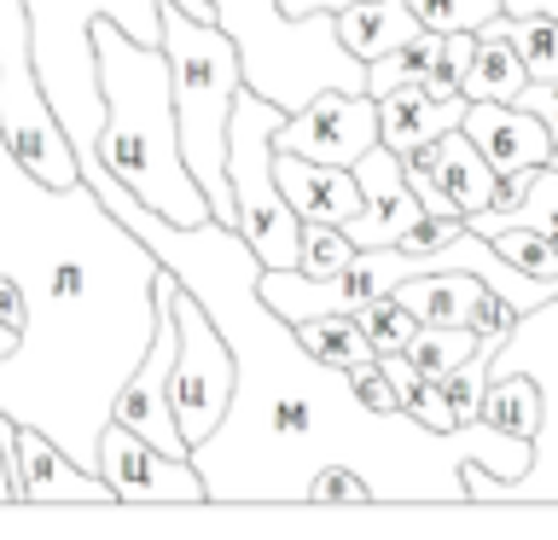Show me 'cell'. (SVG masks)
<instances>
[{"label": "cell", "mask_w": 558, "mask_h": 540, "mask_svg": "<svg viewBox=\"0 0 558 540\" xmlns=\"http://www.w3.org/2000/svg\"><path fill=\"white\" fill-rule=\"evenodd\" d=\"M477 35H506L523 52L535 82H558V17L553 12H500Z\"/></svg>", "instance_id": "21"}, {"label": "cell", "mask_w": 558, "mask_h": 540, "mask_svg": "<svg viewBox=\"0 0 558 540\" xmlns=\"http://www.w3.org/2000/svg\"><path fill=\"white\" fill-rule=\"evenodd\" d=\"M465 134L500 174H535L541 163H553V128L512 99H471Z\"/></svg>", "instance_id": "13"}, {"label": "cell", "mask_w": 558, "mask_h": 540, "mask_svg": "<svg viewBox=\"0 0 558 540\" xmlns=\"http://www.w3.org/2000/svg\"><path fill=\"white\" fill-rule=\"evenodd\" d=\"M291 17H308V12H343V7H355V0H279Z\"/></svg>", "instance_id": "35"}, {"label": "cell", "mask_w": 558, "mask_h": 540, "mask_svg": "<svg viewBox=\"0 0 558 540\" xmlns=\"http://www.w3.org/2000/svg\"><path fill=\"white\" fill-rule=\"evenodd\" d=\"M0 500H17V470L7 459V447H0Z\"/></svg>", "instance_id": "36"}, {"label": "cell", "mask_w": 558, "mask_h": 540, "mask_svg": "<svg viewBox=\"0 0 558 540\" xmlns=\"http://www.w3.org/2000/svg\"><path fill=\"white\" fill-rule=\"evenodd\" d=\"M530 64H523V52L506 41V35H483L477 41V59H471L460 94L465 99H518L523 87H530Z\"/></svg>", "instance_id": "20"}, {"label": "cell", "mask_w": 558, "mask_h": 540, "mask_svg": "<svg viewBox=\"0 0 558 540\" xmlns=\"http://www.w3.org/2000/svg\"><path fill=\"white\" fill-rule=\"evenodd\" d=\"M488 348H495V343H483V348H477V355H471L465 366H453V372L442 378V395L453 401V413H460L465 425H471V418H483V390H488Z\"/></svg>", "instance_id": "28"}, {"label": "cell", "mask_w": 558, "mask_h": 540, "mask_svg": "<svg viewBox=\"0 0 558 540\" xmlns=\"http://www.w3.org/2000/svg\"><path fill=\"white\" fill-rule=\"evenodd\" d=\"M418 29H425V17L413 12V0H355V7L338 12L343 47L366 64L384 59V52H396L401 41H413Z\"/></svg>", "instance_id": "16"}, {"label": "cell", "mask_w": 558, "mask_h": 540, "mask_svg": "<svg viewBox=\"0 0 558 540\" xmlns=\"http://www.w3.org/2000/svg\"><path fill=\"white\" fill-rule=\"evenodd\" d=\"M500 372H523L541 383L535 465L506 482L488 465L465 459V500H558V296L518 314L512 338L488 348V378H500Z\"/></svg>", "instance_id": "8"}, {"label": "cell", "mask_w": 558, "mask_h": 540, "mask_svg": "<svg viewBox=\"0 0 558 540\" xmlns=\"http://www.w3.org/2000/svg\"><path fill=\"white\" fill-rule=\"evenodd\" d=\"M17 338H24V296L7 273H0V355H12Z\"/></svg>", "instance_id": "33"}, {"label": "cell", "mask_w": 558, "mask_h": 540, "mask_svg": "<svg viewBox=\"0 0 558 540\" xmlns=\"http://www.w3.org/2000/svg\"><path fill=\"white\" fill-rule=\"evenodd\" d=\"M117 17L134 41L163 47V0H29L35 70L47 82V99L82 151V169L99 163L105 128V82H99V41L94 24Z\"/></svg>", "instance_id": "5"}, {"label": "cell", "mask_w": 558, "mask_h": 540, "mask_svg": "<svg viewBox=\"0 0 558 540\" xmlns=\"http://www.w3.org/2000/svg\"><path fill=\"white\" fill-rule=\"evenodd\" d=\"M512 105H523V111H535V116L553 128V163H558V82H530V87H523V94H518Z\"/></svg>", "instance_id": "34"}, {"label": "cell", "mask_w": 558, "mask_h": 540, "mask_svg": "<svg viewBox=\"0 0 558 540\" xmlns=\"http://www.w3.org/2000/svg\"><path fill=\"white\" fill-rule=\"evenodd\" d=\"M296 331H303V343L320 360H331V366L378 360V343L366 338V326L355 320V314H314V320H296Z\"/></svg>", "instance_id": "24"}, {"label": "cell", "mask_w": 558, "mask_h": 540, "mask_svg": "<svg viewBox=\"0 0 558 540\" xmlns=\"http://www.w3.org/2000/svg\"><path fill=\"white\" fill-rule=\"evenodd\" d=\"M436 181L448 186V198L460 204V216H483L488 204H495V186H500V169L483 157V146L460 128H448L436 139Z\"/></svg>", "instance_id": "17"}, {"label": "cell", "mask_w": 558, "mask_h": 540, "mask_svg": "<svg viewBox=\"0 0 558 540\" xmlns=\"http://www.w3.org/2000/svg\"><path fill=\"white\" fill-rule=\"evenodd\" d=\"M477 348H483V338L471 326H418L413 343L401 348V355H408L425 378H448L453 366H465Z\"/></svg>", "instance_id": "25"}, {"label": "cell", "mask_w": 558, "mask_h": 540, "mask_svg": "<svg viewBox=\"0 0 558 540\" xmlns=\"http://www.w3.org/2000/svg\"><path fill=\"white\" fill-rule=\"evenodd\" d=\"M442 47H448V29H418L413 41H401L396 52H384V59H373L366 64V94H390V87H401V82H425L436 64H442Z\"/></svg>", "instance_id": "22"}, {"label": "cell", "mask_w": 558, "mask_h": 540, "mask_svg": "<svg viewBox=\"0 0 558 540\" xmlns=\"http://www.w3.org/2000/svg\"><path fill=\"white\" fill-rule=\"evenodd\" d=\"M99 470H105V482L117 488V500H186V505L209 500V482H204L198 459H174V453L151 447L146 435H134L129 425H117V418L99 435Z\"/></svg>", "instance_id": "10"}, {"label": "cell", "mask_w": 558, "mask_h": 540, "mask_svg": "<svg viewBox=\"0 0 558 540\" xmlns=\"http://www.w3.org/2000/svg\"><path fill=\"white\" fill-rule=\"evenodd\" d=\"M471 111V99L465 94H453V99H430L418 82H401L390 87V94H378V116H384V146L390 151H418V146H430V139H442L448 128H460Z\"/></svg>", "instance_id": "15"}, {"label": "cell", "mask_w": 558, "mask_h": 540, "mask_svg": "<svg viewBox=\"0 0 558 540\" xmlns=\"http://www.w3.org/2000/svg\"><path fill=\"white\" fill-rule=\"evenodd\" d=\"M163 52L174 70V116H181L186 169L216 204V221L239 226L233 181H227V134H233V99L244 87V52L221 24L192 17L163 0Z\"/></svg>", "instance_id": "4"}, {"label": "cell", "mask_w": 558, "mask_h": 540, "mask_svg": "<svg viewBox=\"0 0 558 540\" xmlns=\"http://www.w3.org/2000/svg\"><path fill=\"white\" fill-rule=\"evenodd\" d=\"M12 459H17V500H117L105 470L82 465L76 453L59 447L35 425H17Z\"/></svg>", "instance_id": "12"}, {"label": "cell", "mask_w": 558, "mask_h": 540, "mask_svg": "<svg viewBox=\"0 0 558 540\" xmlns=\"http://www.w3.org/2000/svg\"><path fill=\"white\" fill-rule=\"evenodd\" d=\"M483 418H488L495 430H512V435H523V442H535V435H541V383L523 378V372L488 378Z\"/></svg>", "instance_id": "23"}, {"label": "cell", "mask_w": 558, "mask_h": 540, "mask_svg": "<svg viewBox=\"0 0 558 540\" xmlns=\"http://www.w3.org/2000/svg\"><path fill=\"white\" fill-rule=\"evenodd\" d=\"M99 41V82H105V128H99V163L151 204L157 216L198 226L216 221V204L186 169L181 151V116H174V70L163 47L134 41L117 17L94 24Z\"/></svg>", "instance_id": "3"}, {"label": "cell", "mask_w": 558, "mask_h": 540, "mask_svg": "<svg viewBox=\"0 0 558 540\" xmlns=\"http://www.w3.org/2000/svg\"><path fill=\"white\" fill-rule=\"evenodd\" d=\"M308 500H349V505H361V500H378V488H373V477H366V470H355V465H326L320 477H314Z\"/></svg>", "instance_id": "29"}, {"label": "cell", "mask_w": 558, "mask_h": 540, "mask_svg": "<svg viewBox=\"0 0 558 540\" xmlns=\"http://www.w3.org/2000/svg\"><path fill=\"white\" fill-rule=\"evenodd\" d=\"M378 139H384L378 99L373 94H349V87H326V94H314L303 111H291L286 122H279L274 146L296 151V157H314V163L355 169Z\"/></svg>", "instance_id": "9"}, {"label": "cell", "mask_w": 558, "mask_h": 540, "mask_svg": "<svg viewBox=\"0 0 558 540\" xmlns=\"http://www.w3.org/2000/svg\"><path fill=\"white\" fill-rule=\"evenodd\" d=\"M465 326L477 331L483 343H506V338H512V326H518V308L506 303L500 291H483L477 303H471V314H465Z\"/></svg>", "instance_id": "30"}, {"label": "cell", "mask_w": 558, "mask_h": 540, "mask_svg": "<svg viewBox=\"0 0 558 540\" xmlns=\"http://www.w3.org/2000/svg\"><path fill=\"white\" fill-rule=\"evenodd\" d=\"M355 174H361L366 209H361L355 221H343V233L355 238V244H401L418 226V216H425V204H418V192L408 181L401 151H390L378 139V146L355 163Z\"/></svg>", "instance_id": "11"}, {"label": "cell", "mask_w": 558, "mask_h": 540, "mask_svg": "<svg viewBox=\"0 0 558 540\" xmlns=\"http://www.w3.org/2000/svg\"><path fill=\"white\" fill-rule=\"evenodd\" d=\"M355 250H361V244L349 238L338 221H303V261H296V268L314 273V279H326V273L349 268V261H355Z\"/></svg>", "instance_id": "27"}, {"label": "cell", "mask_w": 558, "mask_h": 540, "mask_svg": "<svg viewBox=\"0 0 558 540\" xmlns=\"http://www.w3.org/2000/svg\"><path fill=\"white\" fill-rule=\"evenodd\" d=\"M483 291L488 285L471 268H430V273H413V279L396 285V296L425 326H465V314H471V303H477Z\"/></svg>", "instance_id": "18"}, {"label": "cell", "mask_w": 558, "mask_h": 540, "mask_svg": "<svg viewBox=\"0 0 558 540\" xmlns=\"http://www.w3.org/2000/svg\"><path fill=\"white\" fill-rule=\"evenodd\" d=\"M460 233H465V216H430V209H425V216H418V226H413L401 244H408L413 256H436L442 244H453ZM425 273H430V268H425Z\"/></svg>", "instance_id": "31"}, {"label": "cell", "mask_w": 558, "mask_h": 540, "mask_svg": "<svg viewBox=\"0 0 558 540\" xmlns=\"http://www.w3.org/2000/svg\"><path fill=\"white\" fill-rule=\"evenodd\" d=\"M82 181L204 296L216 326L233 343L239 383L233 407L209 442L192 447L209 500H308L326 465H355L373 477L378 500H465V459L495 477H523L535 465V442L471 418L460 430H430L413 413H373L355 395L349 366L320 360L262 296V256L227 221L181 226L140 204L105 163H87Z\"/></svg>", "instance_id": "1"}, {"label": "cell", "mask_w": 558, "mask_h": 540, "mask_svg": "<svg viewBox=\"0 0 558 540\" xmlns=\"http://www.w3.org/2000/svg\"><path fill=\"white\" fill-rule=\"evenodd\" d=\"M279 186H286V198L303 221H338L343 226L366 209L361 174L343 163H314V157L279 151Z\"/></svg>", "instance_id": "14"}, {"label": "cell", "mask_w": 558, "mask_h": 540, "mask_svg": "<svg viewBox=\"0 0 558 540\" xmlns=\"http://www.w3.org/2000/svg\"><path fill=\"white\" fill-rule=\"evenodd\" d=\"M286 116H291L286 105H274L244 82L233 99V134H227V181H233L239 233L251 238L262 268H296L303 261V216L279 186V146H274Z\"/></svg>", "instance_id": "7"}, {"label": "cell", "mask_w": 558, "mask_h": 540, "mask_svg": "<svg viewBox=\"0 0 558 540\" xmlns=\"http://www.w3.org/2000/svg\"><path fill=\"white\" fill-rule=\"evenodd\" d=\"M216 24L244 52V82L286 111H303L326 87L366 94V59L343 47L338 12L291 17L279 0H216Z\"/></svg>", "instance_id": "6"}, {"label": "cell", "mask_w": 558, "mask_h": 540, "mask_svg": "<svg viewBox=\"0 0 558 540\" xmlns=\"http://www.w3.org/2000/svg\"><path fill=\"white\" fill-rule=\"evenodd\" d=\"M349 378H355V395H361L373 413H401V395H396V383H390V372H384L378 360L349 366Z\"/></svg>", "instance_id": "32"}, {"label": "cell", "mask_w": 558, "mask_h": 540, "mask_svg": "<svg viewBox=\"0 0 558 540\" xmlns=\"http://www.w3.org/2000/svg\"><path fill=\"white\" fill-rule=\"evenodd\" d=\"M471 233H500V226H535V233H547L558 238V163H541L530 174V186H523V198L518 204H506V209H483V216H465Z\"/></svg>", "instance_id": "19"}, {"label": "cell", "mask_w": 558, "mask_h": 540, "mask_svg": "<svg viewBox=\"0 0 558 540\" xmlns=\"http://www.w3.org/2000/svg\"><path fill=\"white\" fill-rule=\"evenodd\" d=\"M355 320L366 326V338L378 343V355H396V348H408V343H413V331L425 326L408 303H401L396 291H384V296H373L366 308H355Z\"/></svg>", "instance_id": "26"}, {"label": "cell", "mask_w": 558, "mask_h": 540, "mask_svg": "<svg viewBox=\"0 0 558 540\" xmlns=\"http://www.w3.org/2000/svg\"><path fill=\"white\" fill-rule=\"evenodd\" d=\"M0 273L24 296V338L0 355V413L99 470V435L157 338L163 256L87 181L47 186L0 134Z\"/></svg>", "instance_id": "2"}]
</instances>
